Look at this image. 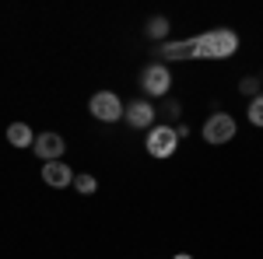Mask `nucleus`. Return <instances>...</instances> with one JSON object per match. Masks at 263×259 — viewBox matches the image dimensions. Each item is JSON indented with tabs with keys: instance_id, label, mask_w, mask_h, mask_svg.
<instances>
[{
	"instance_id": "obj_16",
	"label": "nucleus",
	"mask_w": 263,
	"mask_h": 259,
	"mask_svg": "<svg viewBox=\"0 0 263 259\" xmlns=\"http://www.w3.org/2000/svg\"><path fill=\"white\" fill-rule=\"evenodd\" d=\"M172 259H193V256H186V252H179V256H172Z\"/></svg>"
},
{
	"instance_id": "obj_1",
	"label": "nucleus",
	"mask_w": 263,
	"mask_h": 259,
	"mask_svg": "<svg viewBox=\"0 0 263 259\" xmlns=\"http://www.w3.org/2000/svg\"><path fill=\"white\" fill-rule=\"evenodd\" d=\"M239 49V35L232 28H211L193 39V60H228Z\"/></svg>"
},
{
	"instance_id": "obj_15",
	"label": "nucleus",
	"mask_w": 263,
	"mask_h": 259,
	"mask_svg": "<svg viewBox=\"0 0 263 259\" xmlns=\"http://www.w3.org/2000/svg\"><path fill=\"white\" fill-rule=\"evenodd\" d=\"M165 116L176 119V116H179V102H165Z\"/></svg>"
},
{
	"instance_id": "obj_11",
	"label": "nucleus",
	"mask_w": 263,
	"mask_h": 259,
	"mask_svg": "<svg viewBox=\"0 0 263 259\" xmlns=\"http://www.w3.org/2000/svg\"><path fill=\"white\" fill-rule=\"evenodd\" d=\"M147 35H151V39H165V35H168V21L165 18H151L147 21Z\"/></svg>"
},
{
	"instance_id": "obj_3",
	"label": "nucleus",
	"mask_w": 263,
	"mask_h": 259,
	"mask_svg": "<svg viewBox=\"0 0 263 259\" xmlns=\"http://www.w3.org/2000/svg\"><path fill=\"white\" fill-rule=\"evenodd\" d=\"M176 144H179V133L172 126H155L147 130V154L151 158H168L176 154Z\"/></svg>"
},
{
	"instance_id": "obj_9",
	"label": "nucleus",
	"mask_w": 263,
	"mask_h": 259,
	"mask_svg": "<svg viewBox=\"0 0 263 259\" xmlns=\"http://www.w3.org/2000/svg\"><path fill=\"white\" fill-rule=\"evenodd\" d=\"M158 56H162V60H193V39L162 42V46H158Z\"/></svg>"
},
{
	"instance_id": "obj_6",
	"label": "nucleus",
	"mask_w": 263,
	"mask_h": 259,
	"mask_svg": "<svg viewBox=\"0 0 263 259\" xmlns=\"http://www.w3.org/2000/svg\"><path fill=\"white\" fill-rule=\"evenodd\" d=\"M123 119L130 123L134 130H155V105L147 98H141V102H130L126 105V116Z\"/></svg>"
},
{
	"instance_id": "obj_4",
	"label": "nucleus",
	"mask_w": 263,
	"mask_h": 259,
	"mask_svg": "<svg viewBox=\"0 0 263 259\" xmlns=\"http://www.w3.org/2000/svg\"><path fill=\"white\" fill-rule=\"evenodd\" d=\"M168 84H172V74L165 63H147L141 70V88L147 95H168Z\"/></svg>"
},
{
	"instance_id": "obj_10",
	"label": "nucleus",
	"mask_w": 263,
	"mask_h": 259,
	"mask_svg": "<svg viewBox=\"0 0 263 259\" xmlns=\"http://www.w3.org/2000/svg\"><path fill=\"white\" fill-rule=\"evenodd\" d=\"M7 140H11L14 147H28V144L35 147V137H32V130H28L25 123H11V126H7Z\"/></svg>"
},
{
	"instance_id": "obj_7",
	"label": "nucleus",
	"mask_w": 263,
	"mask_h": 259,
	"mask_svg": "<svg viewBox=\"0 0 263 259\" xmlns=\"http://www.w3.org/2000/svg\"><path fill=\"white\" fill-rule=\"evenodd\" d=\"M42 179H46V186H53V189H67V186H74V172L63 161H46Z\"/></svg>"
},
{
	"instance_id": "obj_8",
	"label": "nucleus",
	"mask_w": 263,
	"mask_h": 259,
	"mask_svg": "<svg viewBox=\"0 0 263 259\" xmlns=\"http://www.w3.org/2000/svg\"><path fill=\"white\" fill-rule=\"evenodd\" d=\"M63 137L60 133H42V137H35V154H39L42 161H60L63 154Z\"/></svg>"
},
{
	"instance_id": "obj_5",
	"label": "nucleus",
	"mask_w": 263,
	"mask_h": 259,
	"mask_svg": "<svg viewBox=\"0 0 263 259\" xmlns=\"http://www.w3.org/2000/svg\"><path fill=\"white\" fill-rule=\"evenodd\" d=\"M235 137V119L228 112H214L211 119L203 123V140L207 144H228Z\"/></svg>"
},
{
	"instance_id": "obj_12",
	"label": "nucleus",
	"mask_w": 263,
	"mask_h": 259,
	"mask_svg": "<svg viewBox=\"0 0 263 259\" xmlns=\"http://www.w3.org/2000/svg\"><path fill=\"white\" fill-rule=\"evenodd\" d=\"M249 123L253 126H263V95L253 98V105H249Z\"/></svg>"
},
{
	"instance_id": "obj_13",
	"label": "nucleus",
	"mask_w": 263,
	"mask_h": 259,
	"mask_svg": "<svg viewBox=\"0 0 263 259\" xmlns=\"http://www.w3.org/2000/svg\"><path fill=\"white\" fill-rule=\"evenodd\" d=\"M239 91H242V95H249V98H260V81H256V77H242Z\"/></svg>"
},
{
	"instance_id": "obj_14",
	"label": "nucleus",
	"mask_w": 263,
	"mask_h": 259,
	"mask_svg": "<svg viewBox=\"0 0 263 259\" xmlns=\"http://www.w3.org/2000/svg\"><path fill=\"white\" fill-rule=\"evenodd\" d=\"M74 186H78V193H95V186H99V182L91 179V175H78Z\"/></svg>"
},
{
	"instance_id": "obj_2",
	"label": "nucleus",
	"mask_w": 263,
	"mask_h": 259,
	"mask_svg": "<svg viewBox=\"0 0 263 259\" xmlns=\"http://www.w3.org/2000/svg\"><path fill=\"white\" fill-rule=\"evenodd\" d=\"M88 109H91V116H95V119H102V123H116L120 116H126L123 102L116 98L112 91H99V95H91Z\"/></svg>"
}]
</instances>
